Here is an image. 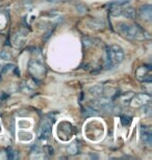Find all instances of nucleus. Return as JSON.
<instances>
[{
	"label": "nucleus",
	"mask_w": 152,
	"mask_h": 160,
	"mask_svg": "<svg viewBox=\"0 0 152 160\" xmlns=\"http://www.w3.org/2000/svg\"><path fill=\"white\" fill-rule=\"evenodd\" d=\"M140 17L146 21L152 20V6L150 4H145L140 8Z\"/></svg>",
	"instance_id": "423d86ee"
},
{
	"label": "nucleus",
	"mask_w": 152,
	"mask_h": 160,
	"mask_svg": "<svg viewBox=\"0 0 152 160\" xmlns=\"http://www.w3.org/2000/svg\"><path fill=\"white\" fill-rule=\"evenodd\" d=\"M118 31L126 39L130 41H144L149 39V36L139 25H130L126 23L118 24Z\"/></svg>",
	"instance_id": "f257e3e1"
},
{
	"label": "nucleus",
	"mask_w": 152,
	"mask_h": 160,
	"mask_svg": "<svg viewBox=\"0 0 152 160\" xmlns=\"http://www.w3.org/2000/svg\"><path fill=\"white\" fill-rule=\"evenodd\" d=\"M99 112L98 110L94 109V108H92L91 106H90L89 108H86V111H85V117L88 118V117H92V116H98Z\"/></svg>",
	"instance_id": "f8f14e48"
},
{
	"label": "nucleus",
	"mask_w": 152,
	"mask_h": 160,
	"mask_svg": "<svg viewBox=\"0 0 152 160\" xmlns=\"http://www.w3.org/2000/svg\"><path fill=\"white\" fill-rule=\"evenodd\" d=\"M142 139H143L145 145L149 147L152 145V132L149 127L146 126L142 127Z\"/></svg>",
	"instance_id": "0eeeda50"
},
{
	"label": "nucleus",
	"mask_w": 152,
	"mask_h": 160,
	"mask_svg": "<svg viewBox=\"0 0 152 160\" xmlns=\"http://www.w3.org/2000/svg\"><path fill=\"white\" fill-rule=\"evenodd\" d=\"M68 151L70 152V154H76L77 153V143L73 142L69 148H68Z\"/></svg>",
	"instance_id": "2eb2a0df"
},
{
	"label": "nucleus",
	"mask_w": 152,
	"mask_h": 160,
	"mask_svg": "<svg viewBox=\"0 0 152 160\" xmlns=\"http://www.w3.org/2000/svg\"><path fill=\"white\" fill-rule=\"evenodd\" d=\"M51 135V124L45 121L40 128V137L42 139H48Z\"/></svg>",
	"instance_id": "39448f33"
},
{
	"label": "nucleus",
	"mask_w": 152,
	"mask_h": 160,
	"mask_svg": "<svg viewBox=\"0 0 152 160\" xmlns=\"http://www.w3.org/2000/svg\"><path fill=\"white\" fill-rule=\"evenodd\" d=\"M90 92H91L93 96H95V97H100V96H102L103 92H104V88H103V86L100 84L95 85L90 88Z\"/></svg>",
	"instance_id": "6e6552de"
},
{
	"label": "nucleus",
	"mask_w": 152,
	"mask_h": 160,
	"mask_svg": "<svg viewBox=\"0 0 152 160\" xmlns=\"http://www.w3.org/2000/svg\"><path fill=\"white\" fill-rule=\"evenodd\" d=\"M11 54H9L8 52H6V51H1L0 52V58L4 59V60H9L11 59Z\"/></svg>",
	"instance_id": "dca6fc26"
},
{
	"label": "nucleus",
	"mask_w": 152,
	"mask_h": 160,
	"mask_svg": "<svg viewBox=\"0 0 152 160\" xmlns=\"http://www.w3.org/2000/svg\"><path fill=\"white\" fill-rule=\"evenodd\" d=\"M0 79H1V74H0Z\"/></svg>",
	"instance_id": "aec40b11"
},
{
	"label": "nucleus",
	"mask_w": 152,
	"mask_h": 160,
	"mask_svg": "<svg viewBox=\"0 0 152 160\" xmlns=\"http://www.w3.org/2000/svg\"><path fill=\"white\" fill-rule=\"evenodd\" d=\"M121 15L124 16L125 18H128V19H134L135 17V11L132 8H124L122 9L121 12Z\"/></svg>",
	"instance_id": "9d476101"
},
{
	"label": "nucleus",
	"mask_w": 152,
	"mask_h": 160,
	"mask_svg": "<svg viewBox=\"0 0 152 160\" xmlns=\"http://www.w3.org/2000/svg\"><path fill=\"white\" fill-rule=\"evenodd\" d=\"M151 101V96L148 92H143V94H139L134 97L131 98L130 105L134 108H141L143 105L149 103Z\"/></svg>",
	"instance_id": "7ed1b4c3"
},
{
	"label": "nucleus",
	"mask_w": 152,
	"mask_h": 160,
	"mask_svg": "<svg viewBox=\"0 0 152 160\" xmlns=\"http://www.w3.org/2000/svg\"><path fill=\"white\" fill-rule=\"evenodd\" d=\"M141 108H142V113H143L145 117H150L151 116V112H152L151 109H152V108H151L150 102H149V103L143 105V106H142Z\"/></svg>",
	"instance_id": "9b49d317"
},
{
	"label": "nucleus",
	"mask_w": 152,
	"mask_h": 160,
	"mask_svg": "<svg viewBox=\"0 0 152 160\" xmlns=\"http://www.w3.org/2000/svg\"><path fill=\"white\" fill-rule=\"evenodd\" d=\"M19 157V155H18V153L14 151L13 149H8V152H6V158H8V159H16V158H18Z\"/></svg>",
	"instance_id": "ddd939ff"
},
{
	"label": "nucleus",
	"mask_w": 152,
	"mask_h": 160,
	"mask_svg": "<svg viewBox=\"0 0 152 160\" xmlns=\"http://www.w3.org/2000/svg\"><path fill=\"white\" fill-rule=\"evenodd\" d=\"M29 72L34 78H42L45 73V67L41 62L38 60H30L29 62Z\"/></svg>",
	"instance_id": "20e7f679"
},
{
	"label": "nucleus",
	"mask_w": 152,
	"mask_h": 160,
	"mask_svg": "<svg viewBox=\"0 0 152 160\" xmlns=\"http://www.w3.org/2000/svg\"><path fill=\"white\" fill-rule=\"evenodd\" d=\"M24 36H26V33L22 34V32H20V33L16 34L15 39H14V44H16V47L23 46L24 43H25V41H26V38H23V39H22V37H24Z\"/></svg>",
	"instance_id": "1a4fd4ad"
},
{
	"label": "nucleus",
	"mask_w": 152,
	"mask_h": 160,
	"mask_svg": "<svg viewBox=\"0 0 152 160\" xmlns=\"http://www.w3.org/2000/svg\"><path fill=\"white\" fill-rule=\"evenodd\" d=\"M120 120H121V124L123 126H128V125L131 123V118L127 117V116H122Z\"/></svg>",
	"instance_id": "4468645a"
},
{
	"label": "nucleus",
	"mask_w": 152,
	"mask_h": 160,
	"mask_svg": "<svg viewBox=\"0 0 152 160\" xmlns=\"http://www.w3.org/2000/svg\"><path fill=\"white\" fill-rule=\"evenodd\" d=\"M82 42H83V45H85L86 48H89L90 46H92V42L90 39H88V38H86V39H83Z\"/></svg>",
	"instance_id": "a211bd4d"
},
{
	"label": "nucleus",
	"mask_w": 152,
	"mask_h": 160,
	"mask_svg": "<svg viewBox=\"0 0 152 160\" xmlns=\"http://www.w3.org/2000/svg\"><path fill=\"white\" fill-rule=\"evenodd\" d=\"M76 8H77V9L79 11V12L80 14H83V12H86V5H83V4H81V3H79L78 5H76Z\"/></svg>",
	"instance_id": "f3484780"
},
{
	"label": "nucleus",
	"mask_w": 152,
	"mask_h": 160,
	"mask_svg": "<svg viewBox=\"0 0 152 160\" xmlns=\"http://www.w3.org/2000/svg\"><path fill=\"white\" fill-rule=\"evenodd\" d=\"M11 68H14V65H12V63H8V65H6L3 67V70H2V73H5V72H8L9 69Z\"/></svg>",
	"instance_id": "6ab92c4d"
},
{
	"label": "nucleus",
	"mask_w": 152,
	"mask_h": 160,
	"mask_svg": "<svg viewBox=\"0 0 152 160\" xmlns=\"http://www.w3.org/2000/svg\"><path fill=\"white\" fill-rule=\"evenodd\" d=\"M107 59L112 65H119L124 59V52L118 45H112L107 47Z\"/></svg>",
	"instance_id": "f03ea898"
}]
</instances>
